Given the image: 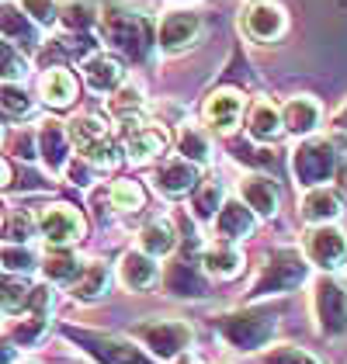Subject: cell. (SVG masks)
I'll use <instances>...</instances> for the list:
<instances>
[{
    "instance_id": "1",
    "label": "cell",
    "mask_w": 347,
    "mask_h": 364,
    "mask_svg": "<svg viewBox=\"0 0 347 364\" xmlns=\"http://www.w3.org/2000/svg\"><path fill=\"white\" fill-rule=\"evenodd\" d=\"M97 25H101V35L105 42L125 53V56L143 59L146 49H149V28H146V18L136 14L129 4H118V0H108L97 14Z\"/></svg>"
},
{
    "instance_id": "2",
    "label": "cell",
    "mask_w": 347,
    "mask_h": 364,
    "mask_svg": "<svg viewBox=\"0 0 347 364\" xmlns=\"http://www.w3.org/2000/svg\"><path fill=\"white\" fill-rule=\"evenodd\" d=\"M66 132H70V146L80 153V160H87L90 167H115L118 160H122V149H118L112 136H108V125L101 122V118H94V114H80V118H73L70 125H66Z\"/></svg>"
},
{
    "instance_id": "3",
    "label": "cell",
    "mask_w": 347,
    "mask_h": 364,
    "mask_svg": "<svg viewBox=\"0 0 347 364\" xmlns=\"http://www.w3.org/2000/svg\"><path fill=\"white\" fill-rule=\"evenodd\" d=\"M132 340H139L153 358L160 361H174L177 354H184L195 340V330L184 319H143L132 326Z\"/></svg>"
},
{
    "instance_id": "4",
    "label": "cell",
    "mask_w": 347,
    "mask_h": 364,
    "mask_svg": "<svg viewBox=\"0 0 347 364\" xmlns=\"http://www.w3.org/2000/svg\"><path fill=\"white\" fill-rule=\"evenodd\" d=\"M313 316L319 333L341 336L347 333V281L337 274H323L313 284Z\"/></svg>"
},
{
    "instance_id": "5",
    "label": "cell",
    "mask_w": 347,
    "mask_h": 364,
    "mask_svg": "<svg viewBox=\"0 0 347 364\" xmlns=\"http://www.w3.org/2000/svg\"><path fill=\"white\" fill-rule=\"evenodd\" d=\"M306 274H309V264L295 250H271L267 253V264L260 267L257 281L250 288V295H282V291H292L295 284L306 281Z\"/></svg>"
},
{
    "instance_id": "6",
    "label": "cell",
    "mask_w": 347,
    "mask_h": 364,
    "mask_svg": "<svg viewBox=\"0 0 347 364\" xmlns=\"http://www.w3.org/2000/svg\"><path fill=\"white\" fill-rule=\"evenodd\" d=\"M292 170H295V181H299L302 188L326 184V181L337 173V149H333V142L306 139L292 153Z\"/></svg>"
},
{
    "instance_id": "7",
    "label": "cell",
    "mask_w": 347,
    "mask_h": 364,
    "mask_svg": "<svg viewBox=\"0 0 347 364\" xmlns=\"http://www.w3.org/2000/svg\"><path fill=\"white\" fill-rule=\"evenodd\" d=\"M219 333H223V340H226L230 347L250 354V350H257V347H264V343L271 340L274 319L264 316V312H233V316H223V319H219Z\"/></svg>"
},
{
    "instance_id": "8",
    "label": "cell",
    "mask_w": 347,
    "mask_h": 364,
    "mask_svg": "<svg viewBox=\"0 0 347 364\" xmlns=\"http://www.w3.org/2000/svg\"><path fill=\"white\" fill-rule=\"evenodd\" d=\"M202 18L195 11H184V7H174L160 18V28H156V42L167 56H177V53H188L191 46H198L202 38Z\"/></svg>"
},
{
    "instance_id": "9",
    "label": "cell",
    "mask_w": 347,
    "mask_h": 364,
    "mask_svg": "<svg viewBox=\"0 0 347 364\" xmlns=\"http://www.w3.org/2000/svg\"><path fill=\"white\" fill-rule=\"evenodd\" d=\"M302 250H306V260L316 264L319 271H337L347 257V232L333 223H319L306 232Z\"/></svg>"
},
{
    "instance_id": "10",
    "label": "cell",
    "mask_w": 347,
    "mask_h": 364,
    "mask_svg": "<svg viewBox=\"0 0 347 364\" xmlns=\"http://www.w3.org/2000/svg\"><path fill=\"white\" fill-rule=\"evenodd\" d=\"M38 232L49 247H73L84 240V215L73 208V205H49L35 215Z\"/></svg>"
},
{
    "instance_id": "11",
    "label": "cell",
    "mask_w": 347,
    "mask_h": 364,
    "mask_svg": "<svg viewBox=\"0 0 347 364\" xmlns=\"http://www.w3.org/2000/svg\"><path fill=\"white\" fill-rule=\"evenodd\" d=\"M73 340H80L87 343L84 350L90 358H97L101 364H156L149 354L139 350V343H132V340H125V336H105V333H70Z\"/></svg>"
},
{
    "instance_id": "12",
    "label": "cell",
    "mask_w": 347,
    "mask_h": 364,
    "mask_svg": "<svg viewBox=\"0 0 347 364\" xmlns=\"http://www.w3.org/2000/svg\"><path fill=\"white\" fill-rule=\"evenodd\" d=\"M240 28L247 31L254 42H274V38L285 35L289 18H285V11L274 0H250L243 18H240Z\"/></svg>"
},
{
    "instance_id": "13",
    "label": "cell",
    "mask_w": 347,
    "mask_h": 364,
    "mask_svg": "<svg viewBox=\"0 0 347 364\" xmlns=\"http://www.w3.org/2000/svg\"><path fill=\"white\" fill-rule=\"evenodd\" d=\"M35 149H38V160L46 164L49 173H63L66 164H70V132H66V125L56 122V118H46V122H38V129H35Z\"/></svg>"
},
{
    "instance_id": "14",
    "label": "cell",
    "mask_w": 347,
    "mask_h": 364,
    "mask_svg": "<svg viewBox=\"0 0 347 364\" xmlns=\"http://www.w3.org/2000/svg\"><path fill=\"white\" fill-rule=\"evenodd\" d=\"M122 132H125V156L132 160V164H149V160H156L164 149H167V132L160 129V125H146L143 118H136V122H125L122 125Z\"/></svg>"
},
{
    "instance_id": "15",
    "label": "cell",
    "mask_w": 347,
    "mask_h": 364,
    "mask_svg": "<svg viewBox=\"0 0 347 364\" xmlns=\"http://www.w3.org/2000/svg\"><path fill=\"white\" fill-rule=\"evenodd\" d=\"M115 274L122 281V288H129V291H149L160 281V264H156V257H149L146 250H125L118 257Z\"/></svg>"
},
{
    "instance_id": "16",
    "label": "cell",
    "mask_w": 347,
    "mask_h": 364,
    "mask_svg": "<svg viewBox=\"0 0 347 364\" xmlns=\"http://www.w3.org/2000/svg\"><path fill=\"white\" fill-rule=\"evenodd\" d=\"M243 108H247L243 94L233 90V87H223V90L208 94L202 118L208 122V129H215V132H233L240 125V118H243Z\"/></svg>"
},
{
    "instance_id": "17",
    "label": "cell",
    "mask_w": 347,
    "mask_h": 364,
    "mask_svg": "<svg viewBox=\"0 0 347 364\" xmlns=\"http://www.w3.org/2000/svg\"><path fill=\"white\" fill-rule=\"evenodd\" d=\"M195 184H198V167L188 164L184 156H174V160H167L164 167L153 173V188H156L164 198H171V201L191 195Z\"/></svg>"
},
{
    "instance_id": "18",
    "label": "cell",
    "mask_w": 347,
    "mask_h": 364,
    "mask_svg": "<svg viewBox=\"0 0 347 364\" xmlns=\"http://www.w3.org/2000/svg\"><path fill=\"white\" fill-rule=\"evenodd\" d=\"M212 219H215V236L226 240V243L247 240V236L257 229V215H254L243 201H223Z\"/></svg>"
},
{
    "instance_id": "19",
    "label": "cell",
    "mask_w": 347,
    "mask_h": 364,
    "mask_svg": "<svg viewBox=\"0 0 347 364\" xmlns=\"http://www.w3.org/2000/svg\"><path fill=\"white\" fill-rule=\"evenodd\" d=\"M240 201L257 215V219H271L274 212H278V184L271 181V177H260V173H250V177H243L240 181Z\"/></svg>"
},
{
    "instance_id": "20",
    "label": "cell",
    "mask_w": 347,
    "mask_h": 364,
    "mask_svg": "<svg viewBox=\"0 0 347 364\" xmlns=\"http://www.w3.org/2000/svg\"><path fill=\"white\" fill-rule=\"evenodd\" d=\"M319 118H323V108H319L316 97H309V94L292 97L289 105L282 108V125L292 136H313L319 129Z\"/></svg>"
},
{
    "instance_id": "21",
    "label": "cell",
    "mask_w": 347,
    "mask_h": 364,
    "mask_svg": "<svg viewBox=\"0 0 347 364\" xmlns=\"http://www.w3.org/2000/svg\"><path fill=\"white\" fill-rule=\"evenodd\" d=\"M38 94H42V101L49 108H70L77 101V94H80V84H77V77L66 66H53V70L42 73Z\"/></svg>"
},
{
    "instance_id": "22",
    "label": "cell",
    "mask_w": 347,
    "mask_h": 364,
    "mask_svg": "<svg viewBox=\"0 0 347 364\" xmlns=\"http://www.w3.org/2000/svg\"><path fill=\"white\" fill-rule=\"evenodd\" d=\"M84 80L97 94H112L125 80V66L115 56H108V53H94V56L84 59Z\"/></svg>"
},
{
    "instance_id": "23",
    "label": "cell",
    "mask_w": 347,
    "mask_h": 364,
    "mask_svg": "<svg viewBox=\"0 0 347 364\" xmlns=\"http://www.w3.org/2000/svg\"><path fill=\"white\" fill-rule=\"evenodd\" d=\"M341 212H344V201H341V195H337L333 188H326V184H316V188H309V191L302 195V219L309 225L333 223Z\"/></svg>"
},
{
    "instance_id": "24",
    "label": "cell",
    "mask_w": 347,
    "mask_h": 364,
    "mask_svg": "<svg viewBox=\"0 0 347 364\" xmlns=\"http://www.w3.org/2000/svg\"><path fill=\"white\" fill-rule=\"evenodd\" d=\"M108 284H112V267L105 260H87L80 278L70 284V299H77L84 306L87 302H97V299H105Z\"/></svg>"
},
{
    "instance_id": "25",
    "label": "cell",
    "mask_w": 347,
    "mask_h": 364,
    "mask_svg": "<svg viewBox=\"0 0 347 364\" xmlns=\"http://www.w3.org/2000/svg\"><path fill=\"white\" fill-rule=\"evenodd\" d=\"M38 267H42V274H46L49 284H73V281L80 278V271H84V260L70 247H53L38 260Z\"/></svg>"
},
{
    "instance_id": "26",
    "label": "cell",
    "mask_w": 347,
    "mask_h": 364,
    "mask_svg": "<svg viewBox=\"0 0 347 364\" xmlns=\"http://www.w3.org/2000/svg\"><path fill=\"white\" fill-rule=\"evenodd\" d=\"M247 132H250L257 142H274L282 132H285V125H282V108H278L274 101H267V97H257L254 108H250V118H247Z\"/></svg>"
},
{
    "instance_id": "27",
    "label": "cell",
    "mask_w": 347,
    "mask_h": 364,
    "mask_svg": "<svg viewBox=\"0 0 347 364\" xmlns=\"http://www.w3.org/2000/svg\"><path fill=\"white\" fill-rule=\"evenodd\" d=\"M202 271L212 274V278H236L243 271V253L236 250L233 243H226V240H215L202 253Z\"/></svg>"
},
{
    "instance_id": "28",
    "label": "cell",
    "mask_w": 347,
    "mask_h": 364,
    "mask_svg": "<svg viewBox=\"0 0 347 364\" xmlns=\"http://www.w3.org/2000/svg\"><path fill=\"white\" fill-rule=\"evenodd\" d=\"M38 31L42 28L31 21L21 7H11V4L0 0V35H11V42L35 49V46H38Z\"/></svg>"
},
{
    "instance_id": "29",
    "label": "cell",
    "mask_w": 347,
    "mask_h": 364,
    "mask_svg": "<svg viewBox=\"0 0 347 364\" xmlns=\"http://www.w3.org/2000/svg\"><path fill=\"white\" fill-rule=\"evenodd\" d=\"M108 112L115 114L122 125H125V122L143 118V112H146L143 87H139V84H125V80H122V84L112 90V97H108Z\"/></svg>"
},
{
    "instance_id": "30",
    "label": "cell",
    "mask_w": 347,
    "mask_h": 364,
    "mask_svg": "<svg viewBox=\"0 0 347 364\" xmlns=\"http://www.w3.org/2000/svg\"><path fill=\"white\" fill-rule=\"evenodd\" d=\"M177 153L188 160V164H208L212 160V139L205 136L202 125H181L177 129Z\"/></svg>"
},
{
    "instance_id": "31",
    "label": "cell",
    "mask_w": 347,
    "mask_h": 364,
    "mask_svg": "<svg viewBox=\"0 0 347 364\" xmlns=\"http://www.w3.org/2000/svg\"><path fill=\"white\" fill-rule=\"evenodd\" d=\"M139 250H146L149 257H171V253L177 250V229H174L171 223H164V219L143 225V232H139Z\"/></svg>"
},
{
    "instance_id": "32",
    "label": "cell",
    "mask_w": 347,
    "mask_h": 364,
    "mask_svg": "<svg viewBox=\"0 0 347 364\" xmlns=\"http://www.w3.org/2000/svg\"><path fill=\"white\" fill-rule=\"evenodd\" d=\"M164 281H167V291H171V295H184V299H195V295L205 291L202 274H198L191 264H184V260L171 264V271H167Z\"/></svg>"
},
{
    "instance_id": "33",
    "label": "cell",
    "mask_w": 347,
    "mask_h": 364,
    "mask_svg": "<svg viewBox=\"0 0 347 364\" xmlns=\"http://www.w3.org/2000/svg\"><path fill=\"white\" fill-rule=\"evenodd\" d=\"M0 114H7L11 122H25L35 114V97L18 84H0Z\"/></svg>"
},
{
    "instance_id": "34",
    "label": "cell",
    "mask_w": 347,
    "mask_h": 364,
    "mask_svg": "<svg viewBox=\"0 0 347 364\" xmlns=\"http://www.w3.org/2000/svg\"><path fill=\"white\" fill-rule=\"evenodd\" d=\"M31 288L21 281V274H11V278H0V312L4 316H18L28 309Z\"/></svg>"
},
{
    "instance_id": "35",
    "label": "cell",
    "mask_w": 347,
    "mask_h": 364,
    "mask_svg": "<svg viewBox=\"0 0 347 364\" xmlns=\"http://www.w3.org/2000/svg\"><path fill=\"white\" fill-rule=\"evenodd\" d=\"M49 330V316H38V312H31L28 319H18L14 326H11V343L18 347V350H31L42 336Z\"/></svg>"
},
{
    "instance_id": "36",
    "label": "cell",
    "mask_w": 347,
    "mask_h": 364,
    "mask_svg": "<svg viewBox=\"0 0 347 364\" xmlns=\"http://www.w3.org/2000/svg\"><path fill=\"white\" fill-rule=\"evenodd\" d=\"M108 198H112V205H115L118 212H139L146 201V191L139 181H129V177H122V181H112V188H108Z\"/></svg>"
},
{
    "instance_id": "37",
    "label": "cell",
    "mask_w": 347,
    "mask_h": 364,
    "mask_svg": "<svg viewBox=\"0 0 347 364\" xmlns=\"http://www.w3.org/2000/svg\"><path fill=\"white\" fill-rule=\"evenodd\" d=\"M94 21H97V11H94L90 0H66L59 7V25L63 28L87 31V28H94Z\"/></svg>"
},
{
    "instance_id": "38",
    "label": "cell",
    "mask_w": 347,
    "mask_h": 364,
    "mask_svg": "<svg viewBox=\"0 0 347 364\" xmlns=\"http://www.w3.org/2000/svg\"><path fill=\"white\" fill-rule=\"evenodd\" d=\"M226 201V191L219 181H205V184H195V198H191V212L198 219H212L219 212V205Z\"/></svg>"
},
{
    "instance_id": "39",
    "label": "cell",
    "mask_w": 347,
    "mask_h": 364,
    "mask_svg": "<svg viewBox=\"0 0 347 364\" xmlns=\"http://www.w3.org/2000/svg\"><path fill=\"white\" fill-rule=\"evenodd\" d=\"M0 267L11 271V274H28V271L38 267V257H35L31 247H25V243H11V247L0 250Z\"/></svg>"
},
{
    "instance_id": "40",
    "label": "cell",
    "mask_w": 347,
    "mask_h": 364,
    "mask_svg": "<svg viewBox=\"0 0 347 364\" xmlns=\"http://www.w3.org/2000/svg\"><path fill=\"white\" fill-rule=\"evenodd\" d=\"M25 73H28V59L21 56L11 42L0 38V80L4 84H18Z\"/></svg>"
},
{
    "instance_id": "41",
    "label": "cell",
    "mask_w": 347,
    "mask_h": 364,
    "mask_svg": "<svg viewBox=\"0 0 347 364\" xmlns=\"http://www.w3.org/2000/svg\"><path fill=\"white\" fill-rule=\"evenodd\" d=\"M260 364H323L316 354H309V350H302V347H295V343H278V347H271Z\"/></svg>"
},
{
    "instance_id": "42",
    "label": "cell",
    "mask_w": 347,
    "mask_h": 364,
    "mask_svg": "<svg viewBox=\"0 0 347 364\" xmlns=\"http://www.w3.org/2000/svg\"><path fill=\"white\" fill-rule=\"evenodd\" d=\"M18 7L28 14L38 28H46V25L59 21V0H18Z\"/></svg>"
},
{
    "instance_id": "43",
    "label": "cell",
    "mask_w": 347,
    "mask_h": 364,
    "mask_svg": "<svg viewBox=\"0 0 347 364\" xmlns=\"http://www.w3.org/2000/svg\"><path fill=\"white\" fill-rule=\"evenodd\" d=\"M31 232H38V223L31 219L28 212H21V208H18V212L11 215V236H14V243H25Z\"/></svg>"
},
{
    "instance_id": "44",
    "label": "cell",
    "mask_w": 347,
    "mask_h": 364,
    "mask_svg": "<svg viewBox=\"0 0 347 364\" xmlns=\"http://www.w3.org/2000/svg\"><path fill=\"white\" fill-rule=\"evenodd\" d=\"M18 354V347L11 343V336H0V364H11Z\"/></svg>"
},
{
    "instance_id": "45",
    "label": "cell",
    "mask_w": 347,
    "mask_h": 364,
    "mask_svg": "<svg viewBox=\"0 0 347 364\" xmlns=\"http://www.w3.org/2000/svg\"><path fill=\"white\" fill-rule=\"evenodd\" d=\"M7 181H11V164H7V160H0V188H4Z\"/></svg>"
},
{
    "instance_id": "46",
    "label": "cell",
    "mask_w": 347,
    "mask_h": 364,
    "mask_svg": "<svg viewBox=\"0 0 347 364\" xmlns=\"http://www.w3.org/2000/svg\"><path fill=\"white\" fill-rule=\"evenodd\" d=\"M174 364H202V361H198V358H191V354L184 350V354H177V358H174Z\"/></svg>"
},
{
    "instance_id": "47",
    "label": "cell",
    "mask_w": 347,
    "mask_h": 364,
    "mask_svg": "<svg viewBox=\"0 0 347 364\" xmlns=\"http://www.w3.org/2000/svg\"><path fill=\"white\" fill-rule=\"evenodd\" d=\"M337 129L347 132V108H341V114H337Z\"/></svg>"
},
{
    "instance_id": "48",
    "label": "cell",
    "mask_w": 347,
    "mask_h": 364,
    "mask_svg": "<svg viewBox=\"0 0 347 364\" xmlns=\"http://www.w3.org/2000/svg\"><path fill=\"white\" fill-rule=\"evenodd\" d=\"M341 191L347 195V167H341Z\"/></svg>"
},
{
    "instance_id": "49",
    "label": "cell",
    "mask_w": 347,
    "mask_h": 364,
    "mask_svg": "<svg viewBox=\"0 0 347 364\" xmlns=\"http://www.w3.org/2000/svg\"><path fill=\"white\" fill-rule=\"evenodd\" d=\"M0 142H4V125H0Z\"/></svg>"
},
{
    "instance_id": "50",
    "label": "cell",
    "mask_w": 347,
    "mask_h": 364,
    "mask_svg": "<svg viewBox=\"0 0 347 364\" xmlns=\"http://www.w3.org/2000/svg\"><path fill=\"white\" fill-rule=\"evenodd\" d=\"M77 364H84V361H77Z\"/></svg>"
}]
</instances>
